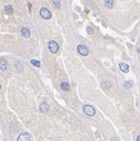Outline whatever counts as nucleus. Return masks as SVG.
Masks as SVG:
<instances>
[{"instance_id": "2eb2a0df", "label": "nucleus", "mask_w": 140, "mask_h": 141, "mask_svg": "<svg viewBox=\"0 0 140 141\" xmlns=\"http://www.w3.org/2000/svg\"><path fill=\"white\" fill-rule=\"evenodd\" d=\"M53 3H54V5H55L57 8H60V0H53Z\"/></svg>"}, {"instance_id": "39448f33", "label": "nucleus", "mask_w": 140, "mask_h": 141, "mask_svg": "<svg viewBox=\"0 0 140 141\" xmlns=\"http://www.w3.org/2000/svg\"><path fill=\"white\" fill-rule=\"evenodd\" d=\"M18 141H30V137H29L28 133L22 132V133H20V134L19 135Z\"/></svg>"}, {"instance_id": "a211bd4d", "label": "nucleus", "mask_w": 140, "mask_h": 141, "mask_svg": "<svg viewBox=\"0 0 140 141\" xmlns=\"http://www.w3.org/2000/svg\"><path fill=\"white\" fill-rule=\"evenodd\" d=\"M136 141H139V136H137V138H136Z\"/></svg>"}, {"instance_id": "9b49d317", "label": "nucleus", "mask_w": 140, "mask_h": 141, "mask_svg": "<svg viewBox=\"0 0 140 141\" xmlns=\"http://www.w3.org/2000/svg\"><path fill=\"white\" fill-rule=\"evenodd\" d=\"M69 88H70V86L67 82H62V83L60 84V89L63 90V91H68Z\"/></svg>"}, {"instance_id": "9d476101", "label": "nucleus", "mask_w": 140, "mask_h": 141, "mask_svg": "<svg viewBox=\"0 0 140 141\" xmlns=\"http://www.w3.org/2000/svg\"><path fill=\"white\" fill-rule=\"evenodd\" d=\"M21 35L23 36V37H25V38H28L29 36H30V30L28 29V28H22L21 29Z\"/></svg>"}, {"instance_id": "1a4fd4ad", "label": "nucleus", "mask_w": 140, "mask_h": 141, "mask_svg": "<svg viewBox=\"0 0 140 141\" xmlns=\"http://www.w3.org/2000/svg\"><path fill=\"white\" fill-rule=\"evenodd\" d=\"M7 67H8V63H7V61H6L5 60L1 59V60H0V69H1V70H6Z\"/></svg>"}, {"instance_id": "423d86ee", "label": "nucleus", "mask_w": 140, "mask_h": 141, "mask_svg": "<svg viewBox=\"0 0 140 141\" xmlns=\"http://www.w3.org/2000/svg\"><path fill=\"white\" fill-rule=\"evenodd\" d=\"M39 109H40V111H41L42 113H46V112H48V111H49L50 107H49L48 103H46V102H43V103L40 105Z\"/></svg>"}, {"instance_id": "0eeeda50", "label": "nucleus", "mask_w": 140, "mask_h": 141, "mask_svg": "<svg viewBox=\"0 0 140 141\" xmlns=\"http://www.w3.org/2000/svg\"><path fill=\"white\" fill-rule=\"evenodd\" d=\"M114 0H104V6L107 8V9H112L114 7Z\"/></svg>"}, {"instance_id": "f8f14e48", "label": "nucleus", "mask_w": 140, "mask_h": 141, "mask_svg": "<svg viewBox=\"0 0 140 141\" xmlns=\"http://www.w3.org/2000/svg\"><path fill=\"white\" fill-rule=\"evenodd\" d=\"M5 12L7 14H9V15H12L13 14V8H12V6L11 5H7L5 7Z\"/></svg>"}, {"instance_id": "6ab92c4d", "label": "nucleus", "mask_w": 140, "mask_h": 141, "mask_svg": "<svg viewBox=\"0 0 140 141\" xmlns=\"http://www.w3.org/2000/svg\"><path fill=\"white\" fill-rule=\"evenodd\" d=\"M1 88H2V87H1V85H0V90H1Z\"/></svg>"}, {"instance_id": "ddd939ff", "label": "nucleus", "mask_w": 140, "mask_h": 141, "mask_svg": "<svg viewBox=\"0 0 140 141\" xmlns=\"http://www.w3.org/2000/svg\"><path fill=\"white\" fill-rule=\"evenodd\" d=\"M132 85H133V83H132L131 81H127V82L124 84V88H126V89H130V87H132Z\"/></svg>"}, {"instance_id": "7ed1b4c3", "label": "nucleus", "mask_w": 140, "mask_h": 141, "mask_svg": "<svg viewBox=\"0 0 140 141\" xmlns=\"http://www.w3.org/2000/svg\"><path fill=\"white\" fill-rule=\"evenodd\" d=\"M40 15H41V17H42L43 19H46V20H49V19L52 18V14H51V12H50L47 8H41V10H40Z\"/></svg>"}, {"instance_id": "f03ea898", "label": "nucleus", "mask_w": 140, "mask_h": 141, "mask_svg": "<svg viewBox=\"0 0 140 141\" xmlns=\"http://www.w3.org/2000/svg\"><path fill=\"white\" fill-rule=\"evenodd\" d=\"M59 49H60V47H59V45H58V43L56 41H50L49 42V50H50V52L52 54L58 53Z\"/></svg>"}, {"instance_id": "f257e3e1", "label": "nucleus", "mask_w": 140, "mask_h": 141, "mask_svg": "<svg viewBox=\"0 0 140 141\" xmlns=\"http://www.w3.org/2000/svg\"><path fill=\"white\" fill-rule=\"evenodd\" d=\"M83 111L85 112V114H87L88 116H90V117L95 115V109L91 105H84Z\"/></svg>"}, {"instance_id": "f3484780", "label": "nucleus", "mask_w": 140, "mask_h": 141, "mask_svg": "<svg viewBox=\"0 0 140 141\" xmlns=\"http://www.w3.org/2000/svg\"><path fill=\"white\" fill-rule=\"evenodd\" d=\"M111 141H119V140H118L116 137H114V138H112V139H111Z\"/></svg>"}, {"instance_id": "4468645a", "label": "nucleus", "mask_w": 140, "mask_h": 141, "mask_svg": "<svg viewBox=\"0 0 140 141\" xmlns=\"http://www.w3.org/2000/svg\"><path fill=\"white\" fill-rule=\"evenodd\" d=\"M31 64H33V65L36 66V67H39V66H40L39 60H31Z\"/></svg>"}, {"instance_id": "dca6fc26", "label": "nucleus", "mask_w": 140, "mask_h": 141, "mask_svg": "<svg viewBox=\"0 0 140 141\" xmlns=\"http://www.w3.org/2000/svg\"><path fill=\"white\" fill-rule=\"evenodd\" d=\"M87 31H88L89 34H93V29H92L90 26H88V27H87Z\"/></svg>"}, {"instance_id": "20e7f679", "label": "nucleus", "mask_w": 140, "mask_h": 141, "mask_svg": "<svg viewBox=\"0 0 140 141\" xmlns=\"http://www.w3.org/2000/svg\"><path fill=\"white\" fill-rule=\"evenodd\" d=\"M77 51H78V53H79L80 55H82V56H88V55H89V50H88V48H87L86 46H84V45H79V46L77 47Z\"/></svg>"}, {"instance_id": "6e6552de", "label": "nucleus", "mask_w": 140, "mask_h": 141, "mask_svg": "<svg viewBox=\"0 0 140 141\" xmlns=\"http://www.w3.org/2000/svg\"><path fill=\"white\" fill-rule=\"evenodd\" d=\"M119 67L120 69L123 71L124 73H128L130 71V66L127 64V63H120L119 64Z\"/></svg>"}]
</instances>
